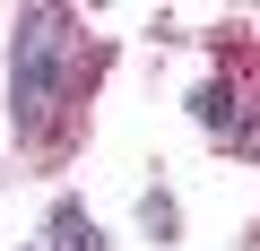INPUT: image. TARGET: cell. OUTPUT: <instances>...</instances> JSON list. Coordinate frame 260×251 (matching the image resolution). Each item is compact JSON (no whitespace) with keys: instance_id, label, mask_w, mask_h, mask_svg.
I'll use <instances>...</instances> for the list:
<instances>
[{"instance_id":"obj_1","label":"cell","mask_w":260,"mask_h":251,"mask_svg":"<svg viewBox=\"0 0 260 251\" xmlns=\"http://www.w3.org/2000/svg\"><path fill=\"white\" fill-rule=\"evenodd\" d=\"M52 61H61V18H26V35H18V104L26 113H44Z\"/></svg>"},{"instance_id":"obj_2","label":"cell","mask_w":260,"mask_h":251,"mask_svg":"<svg viewBox=\"0 0 260 251\" xmlns=\"http://www.w3.org/2000/svg\"><path fill=\"white\" fill-rule=\"evenodd\" d=\"M52 242H61V251H104V234H95L78 208H52Z\"/></svg>"}]
</instances>
